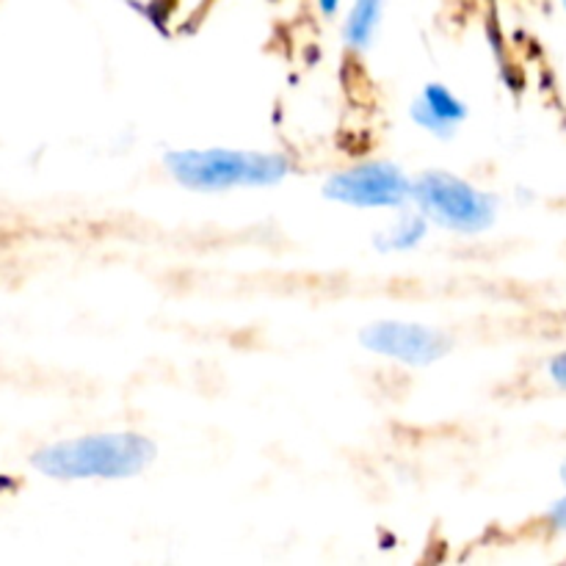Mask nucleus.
Wrapping results in <instances>:
<instances>
[{"label": "nucleus", "mask_w": 566, "mask_h": 566, "mask_svg": "<svg viewBox=\"0 0 566 566\" xmlns=\"http://www.w3.org/2000/svg\"><path fill=\"white\" fill-rule=\"evenodd\" d=\"M158 446L136 431H99L50 442L31 457V468L53 481H125L142 475Z\"/></svg>", "instance_id": "obj_1"}, {"label": "nucleus", "mask_w": 566, "mask_h": 566, "mask_svg": "<svg viewBox=\"0 0 566 566\" xmlns=\"http://www.w3.org/2000/svg\"><path fill=\"white\" fill-rule=\"evenodd\" d=\"M164 166L182 188L199 193H221L232 188H271L293 175V160L282 153L260 149H171Z\"/></svg>", "instance_id": "obj_2"}, {"label": "nucleus", "mask_w": 566, "mask_h": 566, "mask_svg": "<svg viewBox=\"0 0 566 566\" xmlns=\"http://www.w3.org/2000/svg\"><path fill=\"white\" fill-rule=\"evenodd\" d=\"M409 199L429 224L457 235H481L497 219V197L446 169H429L415 177Z\"/></svg>", "instance_id": "obj_3"}, {"label": "nucleus", "mask_w": 566, "mask_h": 566, "mask_svg": "<svg viewBox=\"0 0 566 566\" xmlns=\"http://www.w3.org/2000/svg\"><path fill=\"white\" fill-rule=\"evenodd\" d=\"M321 191L329 202L348 208H403L412 193V177L390 160H365L335 171Z\"/></svg>", "instance_id": "obj_4"}, {"label": "nucleus", "mask_w": 566, "mask_h": 566, "mask_svg": "<svg viewBox=\"0 0 566 566\" xmlns=\"http://www.w3.org/2000/svg\"><path fill=\"white\" fill-rule=\"evenodd\" d=\"M365 352L396 359L407 368H429L448 357L453 340L437 326L415 324V321H376L359 332Z\"/></svg>", "instance_id": "obj_5"}, {"label": "nucleus", "mask_w": 566, "mask_h": 566, "mask_svg": "<svg viewBox=\"0 0 566 566\" xmlns=\"http://www.w3.org/2000/svg\"><path fill=\"white\" fill-rule=\"evenodd\" d=\"M468 114L470 111L464 99L457 97L442 83H426L418 97L412 99V105H409V116H412L415 125L420 130L431 133L434 138H442V142L457 136L459 125L468 119Z\"/></svg>", "instance_id": "obj_6"}, {"label": "nucleus", "mask_w": 566, "mask_h": 566, "mask_svg": "<svg viewBox=\"0 0 566 566\" xmlns=\"http://www.w3.org/2000/svg\"><path fill=\"white\" fill-rule=\"evenodd\" d=\"M381 17H385V0H354L352 11L343 25V39L352 50L363 53L376 42Z\"/></svg>", "instance_id": "obj_7"}, {"label": "nucleus", "mask_w": 566, "mask_h": 566, "mask_svg": "<svg viewBox=\"0 0 566 566\" xmlns=\"http://www.w3.org/2000/svg\"><path fill=\"white\" fill-rule=\"evenodd\" d=\"M429 235V221L423 213H407L390 224L387 230H379L374 235V249L379 254H398V252H412Z\"/></svg>", "instance_id": "obj_8"}, {"label": "nucleus", "mask_w": 566, "mask_h": 566, "mask_svg": "<svg viewBox=\"0 0 566 566\" xmlns=\"http://www.w3.org/2000/svg\"><path fill=\"white\" fill-rule=\"evenodd\" d=\"M551 376H553V381H556L558 387H564L566 390V352L564 354H558V357H553L551 359Z\"/></svg>", "instance_id": "obj_9"}, {"label": "nucleus", "mask_w": 566, "mask_h": 566, "mask_svg": "<svg viewBox=\"0 0 566 566\" xmlns=\"http://www.w3.org/2000/svg\"><path fill=\"white\" fill-rule=\"evenodd\" d=\"M547 520H551L553 528L566 531V497H562V501L553 503V509H551V514H547Z\"/></svg>", "instance_id": "obj_10"}, {"label": "nucleus", "mask_w": 566, "mask_h": 566, "mask_svg": "<svg viewBox=\"0 0 566 566\" xmlns=\"http://www.w3.org/2000/svg\"><path fill=\"white\" fill-rule=\"evenodd\" d=\"M315 3H318L321 14L326 17H335L337 9H340V0H315Z\"/></svg>", "instance_id": "obj_11"}, {"label": "nucleus", "mask_w": 566, "mask_h": 566, "mask_svg": "<svg viewBox=\"0 0 566 566\" xmlns=\"http://www.w3.org/2000/svg\"><path fill=\"white\" fill-rule=\"evenodd\" d=\"M562 475H564V484H566V462H564V468H562Z\"/></svg>", "instance_id": "obj_12"}, {"label": "nucleus", "mask_w": 566, "mask_h": 566, "mask_svg": "<svg viewBox=\"0 0 566 566\" xmlns=\"http://www.w3.org/2000/svg\"><path fill=\"white\" fill-rule=\"evenodd\" d=\"M564 9H566V0H564Z\"/></svg>", "instance_id": "obj_13"}]
</instances>
